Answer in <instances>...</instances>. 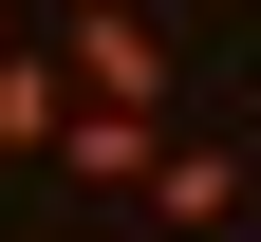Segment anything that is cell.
<instances>
[{"mask_svg": "<svg viewBox=\"0 0 261 242\" xmlns=\"http://www.w3.org/2000/svg\"><path fill=\"white\" fill-rule=\"evenodd\" d=\"M56 56H75V93H112V112H168V38H149V0H56Z\"/></svg>", "mask_w": 261, "mask_h": 242, "instance_id": "obj_1", "label": "cell"}, {"mask_svg": "<svg viewBox=\"0 0 261 242\" xmlns=\"http://www.w3.org/2000/svg\"><path fill=\"white\" fill-rule=\"evenodd\" d=\"M56 168H75L93 205H149V168H168V112H112V93H75V130H56Z\"/></svg>", "mask_w": 261, "mask_h": 242, "instance_id": "obj_2", "label": "cell"}, {"mask_svg": "<svg viewBox=\"0 0 261 242\" xmlns=\"http://www.w3.org/2000/svg\"><path fill=\"white\" fill-rule=\"evenodd\" d=\"M56 130H75V56H56V38H0V149L38 168Z\"/></svg>", "mask_w": 261, "mask_h": 242, "instance_id": "obj_3", "label": "cell"}, {"mask_svg": "<svg viewBox=\"0 0 261 242\" xmlns=\"http://www.w3.org/2000/svg\"><path fill=\"white\" fill-rule=\"evenodd\" d=\"M130 224H168V242H205V224H243V168H224V149H168Z\"/></svg>", "mask_w": 261, "mask_h": 242, "instance_id": "obj_4", "label": "cell"}, {"mask_svg": "<svg viewBox=\"0 0 261 242\" xmlns=\"http://www.w3.org/2000/svg\"><path fill=\"white\" fill-rule=\"evenodd\" d=\"M0 38H19V0H0Z\"/></svg>", "mask_w": 261, "mask_h": 242, "instance_id": "obj_5", "label": "cell"}]
</instances>
